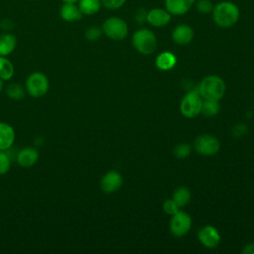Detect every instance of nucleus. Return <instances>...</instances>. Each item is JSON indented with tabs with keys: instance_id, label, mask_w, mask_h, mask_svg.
I'll return each mask as SVG.
<instances>
[{
	"instance_id": "obj_1",
	"label": "nucleus",
	"mask_w": 254,
	"mask_h": 254,
	"mask_svg": "<svg viewBox=\"0 0 254 254\" xmlns=\"http://www.w3.org/2000/svg\"><path fill=\"white\" fill-rule=\"evenodd\" d=\"M213 20L221 28L233 26L239 18L238 7L232 2H220L213 7Z\"/></svg>"
},
{
	"instance_id": "obj_2",
	"label": "nucleus",
	"mask_w": 254,
	"mask_h": 254,
	"mask_svg": "<svg viewBox=\"0 0 254 254\" xmlns=\"http://www.w3.org/2000/svg\"><path fill=\"white\" fill-rule=\"evenodd\" d=\"M198 92L207 100L218 101L225 92V84L218 76H207L199 84Z\"/></svg>"
},
{
	"instance_id": "obj_3",
	"label": "nucleus",
	"mask_w": 254,
	"mask_h": 254,
	"mask_svg": "<svg viewBox=\"0 0 254 254\" xmlns=\"http://www.w3.org/2000/svg\"><path fill=\"white\" fill-rule=\"evenodd\" d=\"M50 87V82L47 75L40 71L31 73L25 82V90L27 93L35 98L44 96Z\"/></svg>"
},
{
	"instance_id": "obj_4",
	"label": "nucleus",
	"mask_w": 254,
	"mask_h": 254,
	"mask_svg": "<svg viewBox=\"0 0 254 254\" xmlns=\"http://www.w3.org/2000/svg\"><path fill=\"white\" fill-rule=\"evenodd\" d=\"M133 45L142 54H152L157 46L156 37L150 30L141 29L134 34Z\"/></svg>"
},
{
	"instance_id": "obj_5",
	"label": "nucleus",
	"mask_w": 254,
	"mask_h": 254,
	"mask_svg": "<svg viewBox=\"0 0 254 254\" xmlns=\"http://www.w3.org/2000/svg\"><path fill=\"white\" fill-rule=\"evenodd\" d=\"M102 32L112 40H123L128 34L126 23L117 17H110L102 24Z\"/></svg>"
},
{
	"instance_id": "obj_6",
	"label": "nucleus",
	"mask_w": 254,
	"mask_h": 254,
	"mask_svg": "<svg viewBox=\"0 0 254 254\" xmlns=\"http://www.w3.org/2000/svg\"><path fill=\"white\" fill-rule=\"evenodd\" d=\"M202 101L199 92L194 90L187 93L181 102V111L186 117H194L201 111Z\"/></svg>"
},
{
	"instance_id": "obj_7",
	"label": "nucleus",
	"mask_w": 254,
	"mask_h": 254,
	"mask_svg": "<svg viewBox=\"0 0 254 254\" xmlns=\"http://www.w3.org/2000/svg\"><path fill=\"white\" fill-rule=\"evenodd\" d=\"M190 226L191 219L187 213L183 211H178L172 215L170 228L175 236L185 235L190 230Z\"/></svg>"
},
{
	"instance_id": "obj_8",
	"label": "nucleus",
	"mask_w": 254,
	"mask_h": 254,
	"mask_svg": "<svg viewBox=\"0 0 254 254\" xmlns=\"http://www.w3.org/2000/svg\"><path fill=\"white\" fill-rule=\"evenodd\" d=\"M194 146L199 154L208 156L217 153L220 145L216 138L209 135H202L195 140Z\"/></svg>"
},
{
	"instance_id": "obj_9",
	"label": "nucleus",
	"mask_w": 254,
	"mask_h": 254,
	"mask_svg": "<svg viewBox=\"0 0 254 254\" xmlns=\"http://www.w3.org/2000/svg\"><path fill=\"white\" fill-rule=\"evenodd\" d=\"M16 133L12 125L0 121V150L8 151L15 143Z\"/></svg>"
},
{
	"instance_id": "obj_10",
	"label": "nucleus",
	"mask_w": 254,
	"mask_h": 254,
	"mask_svg": "<svg viewBox=\"0 0 254 254\" xmlns=\"http://www.w3.org/2000/svg\"><path fill=\"white\" fill-rule=\"evenodd\" d=\"M19 166L23 168H31L39 160V152L34 147H26L20 150L16 156Z\"/></svg>"
},
{
	"instance_id": "obj_11",
	"label": "nucleus",
	"mask_w": 254,
	"mask_h": 254,
	"mask_svg": "<svg viewBox=\"0 0 254 254\" xmlns=\"http://www.w3.org/2000/svg\"><path fill=\"white\" fill-rule=\"evenodd\" d=\"M122 184V177L119 173L115 171H110L106 173L101 181H100V187L101 190L106 193H111L115 190H117Z\"/></svg>"
},
{
	"instance_id": "obj_12",
	"label": "nucleus",
	"mask_w": 254,
	"mask_h": 254,
	"mask_svg": "<svg viewBox=\"0 0 254 254\" xmlns=\"http://www.w3.org/2000/svg\"><path fill=\"white\" fill-rule=\"evenodd\" d=\"M82 16L76 3H64L60 8V17L64 22H77Z\"/></svg>"
},
{
	"instance_id": "obj_13",
	"label": "nucleus",
	"mask_w": 254,
	"mask_h": 254,
	"mask_svg": "<svg viewBox=\"0 0 254 254\" xmlns=\"http://www.w3.org/2000/svg\"><path fill=\"white\" fill-rule=\"evenodd\" d=\"M198 238L204 246L213 248L218 244L220 236H219L218 231L214 227L205 226L200 229V231L198 233Z\"/></svg>"
},
{
	"instance_id": "obj_14",
	"label": "nucleus",
	"mask_w": 254,
	"mask_h": 254,
	"mask_svg": "<svg viewBox=\"0 0 254 254\" xmlns=\"http://www.w3.org/2000/svg\"><path fill=\"white\" fill-rule=\"evenodd\" d=\"M171 20V14L163 9H153L147 13V22L154 27H163Z\"/></svg>"
},
{
	"instance_id": "obj_15",
	"label": "nucleus",
	"mask_w": 254,
	"mask_h": 254,
	"mask_svg": "<svg viewBox=\"0 0 254 254\" xmlns=\"http://www.w3.org/2000/svg\"><path fill=\"white\" fill-rule=\"evenodd\" d=\"M195 0H166V9L172 15H183L193 5Z\"/></svg>"
},
{
	"instance_id": "obj_16",
	"label": "nucleus",
	"mask_w": 254,
	"mask_h": 254,
	"mask_svg": "<svg viewBox=\"0 0 254 254\" xmlns=\"http://www.w3.org/2000/svg\"><path fill=\"white\" fill-rule=\"evenodd\" d=\"M173 40L179 45L189 44L193 38V31L188 25H179L173 31Z\"/></svg>"
},
{
	"instance_id": "obj_17",
	"label": "nucleus",
	"mask_w": 254,
	"mask_h": 254,
	"mask_svg": "<svg viewBox=\"0 0 254 254\" xmlns=\"http://www.w3.org/2000/svg\"><path fill=\"white\" fill-rule=\"evenodd\" d=\"M17 47V38L11 33L0 35V56L7 57L12 54Z\"/></svg>"
},
{
	"instance_id": "obj_18",
	"label": "nucleus",
	"mask_w": 254,
	"mask_h": 254,
	"mask_svg": "<svg viewBox=\"0 0 254 254\" xmlns=\"http://www.w3.org/2000/svg\"><path fill=\"white\" fill-rule=\"evenodd\" d=\"M15 73L13 63L4 56H0V78L4 81L10 80Z\"/></svg>"
},
{
	"instance_id": "obj_19",
	"label": "nucleus",
	"mask_w": 254,
	"mask_h": 254,
	"mask_svg": "<svg viewBox=\"0 0 254 254\" xmlns=\"http://www.w3.org/2000/svg\"><path fill=\"white\" fill-rule=\"evenodd\" d=\"M176 57L170 52H164L160 54L156 59V65L162 70H169L176 64Z\"/></svg>"
},
{
	"instance_id": "obj_20",
	"label": "nucleus",
	"mask_w": 254,
	"mask_h": 254,
	"mask_svg": "<svg viewBox=\"0 0 254 254\" xmlns=\"http://www.w3.org/2000/svg\"><path fill=\"white\" fill-rule=\"evenodd\" d=\"M101 7V0H79L78 8L82 15L91 16L96 14Z\"/></svg>"
},
{
	"instance_id": "obj_21",
	"label": "nucleus",
	"mask_w": 254,
	"mask_h": 254,
	"mask_svg": "<svg viewBox=\"0 0 254 254\" xmlns=\"http://www.w3.org/2000/svg\"><path fill=\"white\" fill-rule=\"evenodd\" d=\"M6 94L13 100H20L25 96V88L17 82H12L6 87Z\"/></svg>"
},
{
	"instance_id": "obj_22",
	"label": "nucleus",
	"mask_w": 254,
	"mask_h": 254,
	"mask_svg": "<svg viewBox=\"0 0 254 254\" xmlns=\"http://www.w3.org/2000/svg\"><path fill=\"white\" fill-rule=\"evenodd\" d=\"M190 198V193L187 188L181 187L178 188L173 195V200L178 204V206H184L186 205Z\"/></svg>"
},
{
	"instance_id": "obj_23",
	"label": "nucleus",
	"mask_w": 254,
	"mask_h": 254,
	"mask_svg": "<svg viewBox=\"0 0 254 254\" xmlns=\"http://www.w3.org/2000/svg\"><path fill=\"white\" fill-rule=\"evenodd\" d=\"M219 111V104L216 100H207L205 99L204 102H202L201 111L205 116H212L215 115Z\"/></svg>"
},
{
	"instance_id": "obj_24",
	"label": "nucleus",
	"mask_w": 254,
	"mask_h": 254,
	"mask_svg": "<svg viewBox=\"0 0 254 254\" xmlns=\"http://www.w3.org/2000/svg\"><path fill=\"white\" fill-rule=\"evenodd\" d=\"M11 168V159L6 151L0 150V175H5Z\"/></svg>"
},
{
	"instance_id": "obj_25",
	"label": "nucleus",
	"mask_w": 254,
	"mask_h": 254,
	"mask_svg": "<svg viewBox=\"0 0 254 254\" xmlns=\"http://www.w3.org/2000/svg\"><path fill=\"white\" fill-rule=\"evenodd\" d=\"M102 33H103L102 29H100L97 26H92V27H89L85 30L84 36L89 41H96L97 39H99L101 37Z\"/></svg>"
},
{
	"instance_id": "obj_26",
	"label": "nucleus",
	"mask_w": 254,
	"mask_h": 254,
	"mask_svg": "<svg viewBox=\"0 0 254 254\" xmlns=\"http://www.w3.org/2000/svg\"><path fill=\"white\" fill-rule=\"evenodd\" d=\"M190 147L188 144H180L174 150L175 156L179 159L186 158L187 156L190 155Z\"/></svg>"
},
{
	"instance_id": "obj_27",
	"label": "nucleus",
	"mask_w": 254,
	"mask_h": 254,
	"mask_svg": "<svg viewBox=\"0 0 254 254\" xmlns=\"http://www.w3.org/2000/svg\"><path fill=\"white\" fill-rule=\"evenodd\" d=\"M196 8L200 13H210L213 10V5L210 0H199L196 4Z\"/></svg>"
},
{
	"instance_id": "obj_28",
	"label": "nucleus",
	"mask_w": 254,
	"mask_h": 254,
	"mask_svg": "<svg viewBox=\"0 0 254 254\" xmlns=\"http://www.w3.org/2000/svg\"><path fill=\"white\" fill-rule=\"evenodd\" d=\"M163 207H164L165 212L168 213V214H170V215H173V214H175L176 212L179 211V206H178V204H177L174 200H171V199L165 201Z\"/></svg>"
},
{
	"instance_id": "obj_29",
	"label": "nucleus",
	"mask_w": 254,
	"mask_h": 254,
	"mask_svg": "<svg viewBox=\"0 0 254 254\" xmlns=\"http://www.w3.org/2000/svg\"><path fill=\"white\" fill-rule=\"evenodd\" d=\"M125 0H101V4L107 9H118L124 4Z\"/></svg>"
},
{
	"instance_id": "obj_30",
	"label": "nucleus",
	"mask_w": 254,
	"mask_h": 254,
	"mask_svg": "<svg viewBox=\"0 0 254 254\" xmlns=\"http://www.w3.org/2000/svg\"><path fill=\"white\" fill-rule=\"evenodd\" d=\"M136 20L138 23H144L147 21V13L144 9H140L136 13Z\"/></svg>"
},
{
	"instance_id": "obj_31",
	"label": "nucleus",
	"mask_w": 254,
	"mask_h": 254,
	"mask_svg": "<svg viewBox=\"0 0 254 254\" xmlns=\"http://www.w3.org/2000/svg\"><path fill=\"white\" fill-rule=\"evenodd\" d=\"M14 24L12 22V20L10 19H4L1 23H0V27H2L4 30H11L13 28Z\"/></svg>"
},
{
	"instance_id": "obj_32",
	"label": "nucleus",
	"mask_w": 254,
	"mask_h": 254,
	"mask_svg": "<svg viewBox=\"0 0 254 254\" xmlns=\"http://www.w3.org/2000/svg\"><path fill=\"white\" fill-rule=\"evenodd\" d=\"M245 130H246V128L244 125H237L233 128V133L236 136H241L242 134H244Z\"/></svg>"
},
{
	"instance_id": "obj_33",
	"label": "nucleus",
	"mask_w": 254,
	"mask_h": 254,
	"mask_svg": "<svg viewBox=\"0 0 254 254\" xmlns=\"http://www.w3.org/2000/svg\"><path fill=\"white\" fill-rule=\"evenodd\" d=\"M242 253H245V254H254V243L247 244V245L245 246V248L242 250Z\"/></svg>"
},
{
	"instance_id": "obj_34",
	"label": "nucleus",
	"mask_w": 254,
	"mask_h": 254,
	"mask_svg": "<svg viewBox=\"0 0 254 254\" xmlns=\"http://www.w3.org/2000/svg\"><path fill=\"white\" fill-rule=\"evenodd\" d=\"M64 3H77L79 0H62Z\"/></svg>"
},
{
	"instance_id": "obj_35",
	"label": "nucleus",
	"mask_w": 254,
	"mask_h": 254,
	"mask_svg": "<svg viewBox=\"0 0 254 254\" xmlns=\"http://www.w3.org/2000/svg\"><path fill=\"white\" fill-rule=\"evenodd\" d=\"M3 88H4V80L0 78V92L3 90Z\"/></svg>"
}]
</instances>
